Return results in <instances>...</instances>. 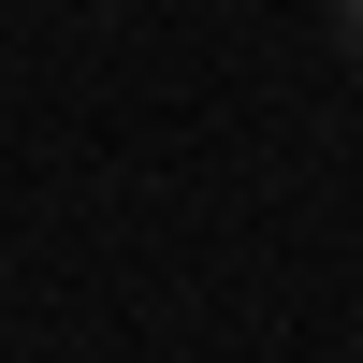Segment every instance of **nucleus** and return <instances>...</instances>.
<instances>
[{"label": "nucleus", "mask_w": 363, "mask_h": 363, "mask_svg": "<svg viewBox=\"0 0 363 363\" xmlns=\"http://www.w3.org/2000/svg\"><path fill=\"white\" fill-rule=\"evenodd\" d=\"M335 44H349V58H363V0H335Z\"/></svg>", "instance_id": "f257e3e1"}]
</instances>
